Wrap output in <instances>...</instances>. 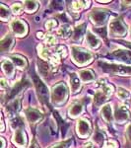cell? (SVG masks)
Returning a JSON list of instances; mask_svg holds the SVG:
<instances>
[{
    "label": "cell",
    "mask_w": 131,
    "mask_h": 148,
    "mask_svg": "<svg viewBox=\"0 0 131 148\" xmlns=\"http://www.w3.org/2000/svg\"><path fill=\"white\" fill-rule=\"evenodd\" d=\"M104 148H116V147L113 142H108L106 144V146H104Z\"/></svg>",
    "instance_id": "41"
},
{
    "label": "cell",
    "mask_w": 131,
    "mask_h": 148,
    "mask_svg": "<svg viewBox=\"0 0 131 148\" xmlns=\"http://www.w3.org/2000/svg\"><path fill=\"white\" fill-rule=\"evenodd\" d=\"M67 88L63 83H59V84L55 85L52 89L51 99L54 104H62L65 102L66 98H67Z\"/></svg>",
    "instance_id": "2"
},
{
    "label": "cell",
    "mask_w": 131,
    "mask_h": 148,
    "mask_svg": "<svg viewBox=\"0 0 131 148\" xmlns=\"http://www.w3.org/2000/svg\"><path fill=\"white\" fill-rule=\"evenodd\" d=\"M106 98H108V95L104 93L103 90L102 91H97L96 94L94 96V103L97 107L101 106L104 102L106 101Z\"/></svg>",
    "instance_id": "17"
},
{
    "label": "cell",
    "mask_w": 131,
    "mask_h": 148,
    "mask_svg": "<svg viewBox=\"0 0 131 148\" xmlns=\"http://www.w3.org/2000/svg\"><path fill=\"white\" fill-rule=\"evenodd\" d=\"M13 44V38L11 37L10 35H7L3 40L0 42V49H1L2 52L8 51L10 49V47Z\"/></svg>",
    "instance_id": "15"
},
{
    "label": "cell",
    "mask_w": 131,
    "mask_h": 148,
    "mask_svg": "<svg viewBox=\"0 0 131 148\" xmlns=\"http://www.w3.org/2000/svg\"><path fill=\"white\" fill-rule=\"evenodd\" d=\"M102 66L106 70L113 72L115 74H119V75H131V67L130 66L120 65V64H108V63H101Z\"/></svg>",
    "instance_id": "4"
},
{
    "label": "cell",
    "mask_w": 131,
    "mask_h": 148,
    "mask_svg": "<svg viewBox=\"0 0 131 148\" xmlns=\"http://www.w3.org/2000/svg\"><path fill=\"white\" fill-rule=\"evenodd\" d=\"M86 42H87L88 46L91 47V49H97L100 46V40L97 38V36H95L91 32H87Z\"/></svg>",
    "instance_id": "13"
},
{
    "label": "cell",
    "mask_w": 131,
    "mask_h": 148,
    "mask_svg": "<svg viewBox=\"0 0 131 148\" xmlns=\"http://www.w3.org/2000/svg\"><path fill=\"white\" fill-rule=\"evenodd\" d=\"M38 49H39V56H40V58L42 59H47L48 58V51H46V49H44L42 46H39L38 47Z\"/></svg>",
    "instance_id": "30"
},
{
    "label": "cell",
    "mask_w": 131,
    "mask_h": 148,
    "mask_svg": "<svg viewBox=\"0 0 131 148\" xmlns=\"http://www.w3.org/2000/svg\"><path fill=\"white\" fill-rule=\"evenodd\" d=\"M79 76L84 82H90V81H93L95 79L94 73L91 70H89V69H85V70L80 71Z\"/></svg>",
    "instance_id": "22"
},
{
    "label": "cell",
    "mask_w": 131,
    "mask_h": 148,
    "mask_svg": "<svg viewBox=\"0 0 131 148\" xmlns=\"http://www.w3.org/2000/svg\"><path fill=\"white\" fill-rule=\"evenodd\" d=\"M85 24H82V25L78 26L77 28H75V31H74V35H73V40L75 42H81L82 40V38H83V35L85 33Z\"/></svg>",
    "instance_id": "19"
},
{
    "label": "cell",
    "mask_w": 131,
    "mask_h": 148,
    "mask_svg": "<svg viewBox=\"0 0 131 148\" xmlns=\"http://www.w3.org/2000/svg\"><path fill=\"white\" fill-rule=\"evenodd\" d=\"M127 33V28L122 20L115 18L109 23V34L113 37H123Z\"/></svg>",
    "instance_id": "3"
},
{
    "label": "cell",
    "mask_w": 131,
    "mask_h": 148,
    "mask_svg": "<svg viewBox=\"0 0 131 148\" xmlns=\"http://www.w3.org/2000/svg\"><path fill=\"white\" fill-rule=\"evenodd\" d=\"M114 118L115 121L119 123H125L126 121L129 119V112L125 106H120L115 110V114H114Z\"/></svg>",
    "instance_id": "8"
},
{
    "label": "cell",
    "mask_w": 131,
    "mask_h": 148,
    "mask_svg": "<svg viewBox=\"0 0 131 148\" xmlns=\"http://www.w3.org/2000/svg\"><path fill=\"white\" fill-rule=\"evenodd\" d=\"M83 112V106L79 103L74 104L70 109H69V116H72V118H76V116H80Z\"/></svg>",
    "instance_id": "21"
},
{
    "label": "cell",
    "mask_w": 131,
    "mask_h": 148,
    "mask_svg": "<svg viewBox=\"0 0 131 148\" xmlns=\"http://www.w3.org/2000/svg\"><path fill=\"white\" fill-rule=\"evenodd\" d=\"M90 18H91L92 22L96 25H103L108 19V12L101 10V9H96V10H93L91 12Z\"/></svg>",
    "instance_id": "7"
},
{
    "label": "cell",
    "mask_w": 131,
    "mask_h": 148,
    "mask_svg": "<svg viewBox=\"0 0 131 148\" xmlns=\"http://www.w3.org/2000/svg\"><path fill=\"white\" fill-rule=\"evenodd\" d=\"M102 116H104V119L108 123H111L113 121V112H111V106L109 104L103 107V109H102Z\"/></svg>",
    "instance_id": "16"
},
{
    "label": "cell",
    "mask_w": 131,
    "mask_h": 148,
    "mask_svg": "<svg viewBox=\"0 0 131 148\" xmlns=\"http://www.w3.org/2000/svg\"><path fill=\"white\" fill-rule=\"evenodd\" d=\"M23 125H24L23 121L21 120L20 118H18V116H16V118H14L11 120V126L14 128V130H20Z\"/></svg>",
    "instance_id": "27"
},
{
    "label": "cell",
    "mask_w": 131,
    "mask_h": 148,
    "mask_svg": "<svg viewBox=\"0 0 131 148\" xmlns=\"http://www.w3.org/2000/svg\"><path fill=\"white\" fill-rule=\"evenodd\" d=\"M122 42V45H124L125 47H129V49H131V42Z\"/></svg>",
    "instance_id": "42"
},
{
    "label": "cell",
    "mask_w": 131,
    "mask_h": 148,
    "mask_svg": "<svg viewBox=\"0 0 131 148\" xmlns=\"http://www.w3.org/2000/svg\"><path fill=\"white\" fill-rule=\"evenodd\" d=\"M130 96L129 91H127L124 88H118L117 89V97H119L122 100H127Z\"/></svg>",
    "instance_id": "28"
},
{
    "label": "cell",
    "mask_w": 131,
    "mask_h": 148,
    "mask_svg": "<svg viewBox=\"0 0 131 148\" xmlns=\"http://www.w3.org/2000/svg\"><path fill=\"white\" fill-rule=\"evenodd\" d=\"M126 134H127V136L129 139H131V123L129 125H128L127 130H126Z\"/></svg>",
    "instance_id": "40"
},
{
    "label": "cell",
    "mask_w": 131,
    "mask_h": 148,
    "mask_svg": "<svg viewBox=\"0 0 131 148\" xmlns=\"http://www.w3.org/2000/svg\"><path fill=\"white\" fill-rule=\"evenodd\" d=\"M71 33H72V29L69 25H62L57 31L58 36H60L62 38H68L71 35Z\"/></svg>",
    "instance_id": "24"
},
{
    "label": "cell",
    "mask_w": 131,
    "mask_h": 148,
    "mask_svg": "<svg viewBox=\"0 0 131 148\" xmlns=\"http://www.w3.org/2000/svg\"><path fill=\"white\" fill-rule=\"evenodd\" d=\"M71 51H72V56L74 61L79 65H84V64L89 63L93 58V56L90 52L79 49L78 47H72Z\"/></svg>",
    "instance_id": "1"
},
{
    "label": "cell",
    "mask_w": 131,
    "mask_h": 148,
    "mask_svg": "<svg viewBox=\"0 0 131 148\" xmlns=\"http://www.w3.org/2000/svg\"><path fill=\"white\" fill-rule=\"evenodd\" d=\"M50 61H51V64L53 67L57 66V64L59 63V56L57 54H53L51 57H50Z\"/></svg>",
    "instance_id": "38"
},
{
    "label": "cell",
    "mask_w": 131,
    "mask_h": 148,
    "mask_svg": "<svg viewBox=\"0 0 131 148\" xmlns=\"http://www.w3.org/2000/svg\"><path fill=\"white\" fill-rule=\"evenodd\" d=\"M2 69L5 72V74L9 77H11L14 74V65L10 60H4L2 61Z\"/></svg>",
    "instance_id": "18"
},
{
    "label": "cell",
    "mask_w": 131,
    "mask_h": 148,
    "mask_svg": "<svg viewBox=\"0 0 131 148\" xmlns=\"http://www.w3.org/2000/svg\"><path fill=\"white\" fill-rule=\"evenodd\" d=\"M24 7H25L26 11L35 12L38 9V3L35 1H25L24 2Z\"/></svg>",
    "instance_id": "26"
},
{
    "label": "cell",
    "mask_w": 131,
    "mask_h": 148,
    "mask_svg": "<svg viewBox=\"0 0 131 148\" xmlns=\"http://www.w3.org/2000/svg\"><path fill=\"white\" fill-rule=\"evenodd\" d=\"M30 148H39V146L37 145V143H35V142H34V143H33V144L30 146Z\"/></svg>",
    "instance_id": "44"
},
{
    "label": "cell",
    "mask_w": 131,
    "mask_h": 148,
    "mask_svg": "<svg viewBox=\"0 0 131 148\" xmlns=\"http://www.w3.org/2000/svg\"><path fill=\"white\" fill-rule=\"evenodd\" d=\"M56 21L55 20H53V19H50V20H48L47 22L46 23V30H48V31H50L52 30L54 27L56 26Z\"/></svg>",
    "instance_id": "33"
},
{
    "label": "cell",
    "mask_w": 131,
    "mask_h": 148,
    "mask_svg": "<svg viewBox=\"0 0 131 148\" xmlns=\"http://www.w3.org/2000/svg\"><path fill=\"white\" fill-rule=\"evenodd\" d=\"M1 86H2V87H5V86H6V82H5V80H4V79H1Z\"/></svg>",
    "instance_id": "45"
},
{
    "label": "cell",
    "mask_w": 131,
    "mask_h": 148,
    "mask_svg": "<svg viewBox=\"0 0 131 148\" xmlns=\"http://www.w3.org/2000/svg\"><path fill=\"white\" fill-rule=\"evenodd\" d=\"M40 65L42 66L40 67V70H42V73L44 74V75H46L47 73H48V69H49V66L47 65L46 63H44V62H40Z\"/></svg>",
    "instance_id": "37"
},
{
    "label": "cell",
    "mask_w": 131,
    "mask_h": 148,
    "mask_svg": "<svg viewBox=\"0 0 131 148\" xmlns=\"http://www.w3.org/2000/svg\"><path fill=\"white\" fill-rule=\"evenodd\" d=\"M0 18H1L2 21H6L10 18V12H9V9L7 8L5 5H3V4L0 5Z\"/></svg>",
    "instance_id": "25"
},
{
    "label": "cell",
    "mask_w": 131,
    "mask_h": 148,
    "mask_svg": "<svg viewBox=\"0 0 131 148\" xmlns=\"http://www.w3.org/2000/svg\"><path fill=\"white\" fill-rule=\"evenodd\" d=\"M10 59H11L12 62H13L19 68H26L27 67V61H26V59L22 56H11Z\"/></svg>",
    "instance_id": "20"
},
{
    "label": "cell",
    "mask_w": 131,
    "mask_h": 148,
    "mask_svg": "<svg viewBox=\"0 0 131 148\" xmlns=\"http://www.w3.org/2000/svg\"><path fill=\"white\" fill-rule=\"evenodd\" d=\"M0 141H1V148H4V146H5V142H4V139H3V138H0Z\"/></svg>",
    "instance_id": "43"
},
{
    "label": "cell",
    "mask_w": 131,
    "mask_h": 148,
    "mask_svg": "<svg viewBox=\"0 0 131 148\" xmlns=\"http://www.w3.org/2000/svg\"><path fill=\"white\" fill-rule=\"evenodd\" d=\"M13 141L15 144H17L18 146L24 147L26 145V134L25 132H23L22 130H17L14 133V136H13Z\"/></svg>",
    "instance_id": "12"
},
{
    "label": "cell",
    "mask_w": 131,
    "mask_h": 148,
    "mask_svg": "<svg viewBox=\"0 0 131 148\" xmlns=\"http://www.w3.org/2000/svg\"><path fill=\"white\" fill-rule=\"evenodd\" d=\"M94 138H95V140H96V142L98 143H102L104 141V135H103V133L100 132V131H98L97 134L94 136Z\"/></svg>",
    "instance_id": "39"
},
{
    "label": "cell",
    "mask_w": 131,
    "mask_h": 148,
    "mask_svg": "<svg viewBox=\"0 0 131 148\" xmlns=\"http://www.w3.org/2000/svg\"><path fill=\"white\" fill-rule=\"evenodd\" d=\"M23 83H24V81H22V82H18L17 84L14 86V88L12 89V91H11V93H10V95H9V98L14 97L16 94H18V93L20 92V90L23 88V86H25V84H23Z\"/></svg>",
    "instance_id": "29"
},
{
    "label": "cell",
    "mask_w": 131,
    "mask_h": 148,
    "mask_svg": "<svg viewBox=\"0 0 131 148\" xmlns=\"http://www.w3.org/2000/svg\"><path fill=\"white\" fill-rule=\"evenodd\" d=\"M10 28L12 30V32L14 33L16 36L18 37H22V36H25L28 32L27 29V25L21 20H13L10 24Z\"/></svg>",
    "instance_id": "6"
},
{
    "label": "cell",
    "mask_w": 131,
    "mask_h": 148,
    "mask_svg": "<svg viewBox=\"0 0 131 148\" xmlns=\"http://www.w3.org/2000/svg\"><path fill=\"white\" fill-rule=\"evenodd\" d=\"M19 109H20V100L19 99L13 100L7 106V113H9V114H14L19 111Z\"/></svg>",
    "instance_id": "23"
},
{
    "label": "cell",
    "mask_w": 131,
    "mask_h": 148,
    "mask_svg": "<svg viewBox=\"0 0 131 148\" xmlns=\"http://www.w3.org/2000/svg\"><path fill=\"white\" fill-rule=\"evenodd\" d=\"M83 3L84 2H82V1H74L73 2V4H72V7H73V9H74L75 11H79L81 10V9L83 8Z\"/></svg>",
    "instance_id": "35"
},
{
    "label": "cell",
    "mask_w": 131,
    "mask_h": 148,
    "mask_svg": "<svg viewBox=\"0 0 131 148\" xmlns=\"http://www.w3.org/2000/svg\"><path fill=\"white\" fill-rule=\"evenodd\" d=\"M1 130H2V131L4 130V123H3V121L1 123Z\"/></svg>",
    "instance_id": "47"
},
{
    "label": "cell",
    "mask_w": 131,
    "mask_h": 148,
    "mask_svg": "<svg viewBox=\"0 0 131 148\" xmlns=\"http://www.w3.org/2000/svg\"><path fill=\"white\" fill-rule=\"evenodd\" d=\"M26 116L29 123H37L42 119V114L40 111L35 109H29L26 111Z\"/></svg>",
    "instance_id": "10"
},
{
    "label": "cell",
    "mask_w": 131,
    "mask_h": 148,
    "mask_svg": "<svg viewBox=\"0 0 131 148\" xmlns=\"http://www.w3.org/2000/svg\"><path fill=\"white\" fill-rule=\"evenodd\" d=\"M71 142H72V139H69V140H66V141L58 143V144L54 145V146H52L50 148H68L69 145L71 144Z\"/></svg>",
    "instance_id": "32"
},
{
    "label": "cell",
    "mask_w": 131,
    "mask_h": 148,
    "mask_svg": "<svg viewBox=\"0 0 131 148\" xmlns=\"http://www.w3.org/2000/svg\"><path fill=\"white\" fill-rule=\"evenodd\" d=\"M70 87H71V90H72L73 93L78 92L81 87L80 79L75 73L70 74Z\"/></svg>",
    "instance_id": "14"
},
{
    "label": "cell",
    "mask_w": 131,
    "mask_h": 148,
    "mask_svg": "<svg viewBox=\"0 0 131 148\" xmlns=\"http://www.w3.org/2000/svg\"><path fill=\"white\" fill-rule=\"evenodd\" d=\"M22 8L23 7L20 3H15V4H13V6H12V11H13V13H15V14H19V13H21Z\"/></svg>",
    "instance_id": "36"
},
{
    "label": "cell",
    "mask_w": 131,
    "mask_h": 148,
    "mask_svg": "<svg viewBox=\"0 0 131 148\" xmlns=\"http://www.w3.org/2000/svg\"><path fill=\"white\" fill-rule=\"evenodd\" d=\"M111 56L114 57L117 60H120L125 63H131V53L129 51H123V49H118L114 51Z\"/></svg>",
    "instance_id": "9"
},
{
    "label": "cell",
    "mask_w": 131,
    "mask_h": 148,
    "mask_svg": "<svg viewBox=\"0 0 131 148\" xmlns=\"http://www.w3.org/2000/svg\"><path fill=\"white\" fill-rule=\"evenodd\" d=\"M44 40H46V44L49 47H52L56 44V39L52 35H46Z\"/></svg>",
    "instance_id": "31"
},
{
    "label": "cell",
    "mask_w": 131,
    "mask_h": 148,
    "mask_svg": "<svg viewBox=\"0 0 131 148\" xmlns=\"http://www.w3.org/2000/svg\"><path fill=\"white\" fill-rule=\"evenodd\" d=\"M37 35H38V37H39V38H42V35H44V33H42V32H39Z\"/></svg>",
    "instance_id": "46"
},
{
    "label": "cell",
    "mask_w": 131,
    "mask_h": 148,
    "mask_svg": "<svg viewBox=\"0 0 131 148\" xmlns=\"http://www.w3.org/2000/svg\"><path fill=\"white\" fill-rule=\"evenodd\" d=\"M34 82H35V88H37L38 95H39V97L40 98V100L44 103H47L49 99V95H48V90H47L46 86L44 85L37 76L34 77Z\"/></svg>",
    "instance_id": "5"
},
{
    "label": "cell",
    "mask_w": 131,
    "mask_h": 148,
    "mask_svg": "<svg viewBox=\"0 0 131 148\" xmlns=\"http://www.w3.org/2000/svg\"><path fill=\"white\" fill-rule=\"evenodd\" d=\"M77 131L80 136H82V137L88 136L90 131H91L89 121L86 120H80L78 121V125H77Z\"/></svg>",
    "instance_id": "11"
},
{
    "label": "cell",
    "mask_w": 131,
    "mask_h": 148,
    "mask_svg": "<svg viewBox=\"0 0 131 148\" xmlns=\"http://www.w3.org/2000/svg\"><path fill=\"white\" fill-rule=\"evenodd\" d=\"M56 54L58 56H61V57H65L67 52H66V49L64 47H57V51H56Z\"/></svg>",
    "instance_id": "34"
}]
</instances>
